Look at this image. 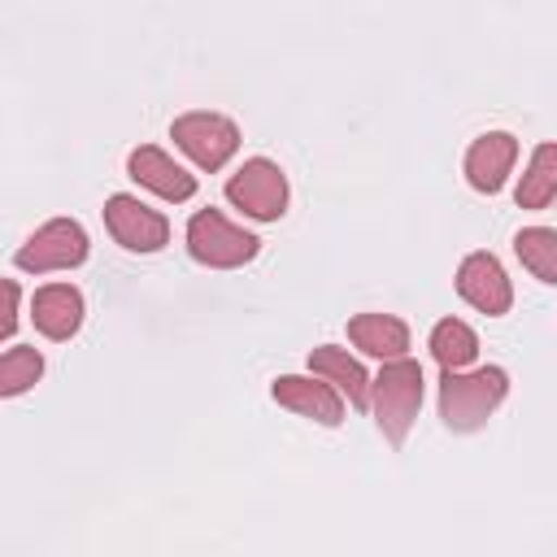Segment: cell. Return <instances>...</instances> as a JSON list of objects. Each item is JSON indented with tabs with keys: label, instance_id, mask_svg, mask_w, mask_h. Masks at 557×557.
Masks as SVG:
<instances>
[{
	"label": "cell",
	"instance_id": "10",
	"mask_svg": "<svg viewBox=\"0 0 557 557\" xmlns=\"http://www.w3.org/2000/svg\"><path fill=\"white\" fill-rule=\"evenodd\" d=\"M126 174L139 183V187H148V191H157L161 200H191L196 196V174H187L170 152H161V148H152V144H144V148H135L131 157H126Z\"/></svg>",
	"mask_w": 557,
	"mask_h": 557
},
{
	"label": "cell",
	"instance_id": "13",
	"mask_svg": "<svg viewBox=\"0 0 557 557\" xmlns=\"http://www.w3.org/2000/svg\"><path fill=\"white\" fill-rule=\"evenodd\" d=\"M348 339L379 361H396L409 348V326L392 313H357L348 318Z\"/></svg>",
	"mask_w": 557,
	"mask_h": 557
},
{
	"label": "cell",
	"instance_id": "14",
	"mask_svg": "<svg viewBox=\"0 0 557 557\" xmlns=\"http://www.w3.org/2000/svg\"><path fill=\"white\" fill-rule=\"evenodd\" d=\"M309 370L322 374L326 383H335L348 405H370V374L361 370L357 357H348V348H335V344H318L309 352Z\"/></svg>",
	"mask_w": 557,
	"mask_h": 557
},
{
	"label": "cell",
	"instance_id": "18",
	"mask_svg": "<svg viewBox=\"0 0 557 557\" xmlns=\"http://www.w3.org/2000/svg\"><path fill=\"white\" fill-rule=\"evenodd\" d=\"M39 374H44V357H39V348L13 344V348L0 357V396H22Z\"/></svg>",
	"mask_w": 557,
	"mask_h": 557
},
{
	"label": "cell",
	"instance_id": "8",
	"mask_svg": "<svg viewBox=\"0 0 557 557\" xmlns=\"http://www.w3.org/2000/svg\"><path fill=\"white\" fill-rule=\"evenodd\" d=\"M270 396L283 409H292L300 418H313L322 426H339L344 422V392L335 383H326L322 374H313V370L309 374H283V379H274Z\"/></svg>",
	"mask_w": 557,
	"mask_h": 557
},
{
	"label": "cell",
	"instance_id": "4",
	"mask_svg": "<svg viewBox=\"0 0 557 557\" xmlns=\"http://www.w3.org/2000/svg\"><path fill=\"white\" fill-rule=\"evenodd\" d=\"M226 200L257 222H274L287 209V174L270 157H248L226 178Z\"/></svg>",
	"mask_w": 557,
	"mask_h": 557
},
{
	"label": "cell",
	"instance_id": "5",
	"mask_svg": "<svg viewBox=\"0 0 557 557\" xmlns=\"http://www.w3.org/2000/svg\"><path fill=\"white\" fill-rule=\"evenodd\" d=\"M17 270L26 274H48V270H74L87 261V231L74 218H52L44 222L17 252Z\"/></svg>",
	"mask_w": 557,
	"mask_h": 557
},
{
	"label": "cell",
	"instance_id": "3",
	"mask_svg": "<svg viewBox=\"0 0 557 557\" xmlns=\"http://www.w3.org/2000/svg\"><path fill=\"white\" fill-rule=\"evenodd\" d=\"M257 235L252 231H244V226H235L226 213H218V209H200V213H191V222H187V252L200 261V265H209V270H235V265H244V261H252L257 257Z\"/></svg>",
	"mask_w": 557,
	"mask_h": 557
},
{
	"label": "cell",
	"instance_id": "19",
	"mask_svg": "<svg viewBox=\"0 0 557 557\" xmlns=\"http://www.w3.org/2000/svg\"><path fill=\"white\" fill-rule=\"evenodd\" d=\"M4 300H9V309H4V322H0V335L9 339V335H13V326H17V283H13V278H4Z\"/></svg>",
	"mask_w": 557,
	"mask_h": 557
},
{
	"label": "cell",
	"instance_id": "16",
	"mask_svg": "<svg viewBox=\"0 0 557 557\" xmlns=\"http://www.w3.org/2000/svg\"><path fill=\"white\" fill-rule=\"evenodd\" d=\"M431 357H435L444 370H466V366L479 357V335H474L461 318H444V322H435V331H431Z\"/></svg>",
	"mask_w": 557,
	"mask_h": 557
},
{
	"label": "cell",
	"instance_id": "9",
	"mask_svg": "<svg viewBox=\"0 0 557 557\" xmlns=\"http://www.w3.org/2000/svg\"><path fill=\"white\" fill-rule=\"evenodd\" d=\"M457 292L466 305H474L479 313L487 318H500L509 313L513 305V287L505 278V265L492 257V252H470L461 265H457Z\"/></svg>",
	"mask_w": 557,
	"mask_h": 557
},
{
	"label": "cell",
	"instance_id": "1",
	"mask_svg": "<svg viewBox=\"0 0 557 557\" xmlns=\"http://www.w3.org/2000/svg\"><path fill=\"white\" fill-rule=\"evenodd\" d=\"M509 374L500 366H479V370H444L440 379V418L448 431H479L492 409L505 400Z\"/></svg>",
	"mask_w": 557,
	"mask_h": 557
},
{
	"label": "cell",
	"instance_id": "15",
	"mask_svg": "<svg viewBox=\"0 0 557 557\" xmlns=\"http://www.w3.org/2000/svg\"><path fill=\"white\" fill-rule=\"evenodd\" d=\"M518 209H544L557 200V144H540L518 178V191H513Z\"/></svg>",
	"mask_w": 557,
	"mask_h": 557
},
{
	"label": "cell",
	"instance_id": "2",
	"mask_svg": "<svg viewBox=\"0 0 557 557\" xmlns=\"http://www.w3.org/2000/svg\"><path fill=\"white\" fill-rule=\"evenodd\" d=\"M370 409L379 431L392 444H405L418 409H422V366L409 357H396L379 370V379H370Z\"/></svg>",
	"mask_w": 557,
	"mask_h": 557
},
{
	"label": "cell",
	"instance_id": "6",
	"mask_svg": "<svg viewBox=\"0 0 557 557\" xmlns=\"http://www.w3.org/2000/svg\"><path fill=\"white\" fill-rule=\"evenodd\" d=\"M170 139L200 165V170H222L235 148H239V126L222 113H183L170 122Z\"/></svg>",
	"mask_w": 557,
	"mask_h": 557
},
{
	"label": "cell",
	"instance_id": "12",
	"mask_svg": "<svg viewBox=\"0 0 557 557\" xmlns=\"http://www.w3.org/2000/svg\"><path fill=\"white\" fill-rule=\"evenodd\" d=\"M30 322L44 339H70L83 326V292L70 283H48L30 296Z\"/></svg>",
	"mask_w": 557,
	"mask_h": 557
},
{
	"label": "cell",
	"instance_id": "17",
	"mask_svg": "<svg viewBox=\"0 0 557 557\" xmlns=\"http://www.w3.org/2000/svg\"><path fill=\"white\" fill-rule=\"evenodd\" d=\"M513 252L540 283H557V231L553 226H522L513 235Z\"/></svg>",
	"mask_w": 557,
	"mask_h": 557
},
{
	"label": "cell",
	"instance_id": "7",
	"mask_svg": "<svg viewBox=\"0 0 557 557\" xmlns=\"http://www.w3.org/2000/svg\"><path fill=\"white\" fill-rule=\"evenodd\" d=\"M104 226H109V235H113L126 252H157V248H165V239H170V222H165L157 209H148L144 200L122 196V191L104 200Z\"/></svg>",
	"mask_w": 557,
	"mask_h": 557
},
{
	"label": "cell",
	"instance_id": "11",
	"mask_svg": "<svg viewBox=\"0 0 557 557\" xmlns=\"http://www.w3.org/2000/svg\"><path fill=\"white\" fill-rule=\"evenodd\" d=\"M513 161H518V139L509 131H487V135H479L466 148V183L474 191H487L492 196V191L505 187Z\"/></svg>",
	"mask_w": 557,
	"mask_h": 557
}]
</instances>
